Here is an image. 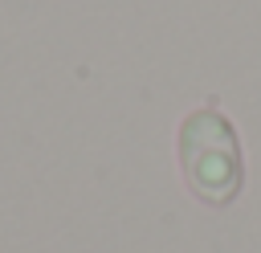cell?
Segmentation results:
<instances>
[{
  "label": "cell",
  "mask_w": 261,
  "mask_h": 253,
  "mask_svg": "<svg viewBox=\"0 0 261 253\" xmlns=\"http://www.w3.org/2000/svg\"><path fill=\"white\" fill-rule=\"evenodd\" d=\"M175 159L188 192L208 208H228L245 188V159L237 127L208 102L184 114L175 131Z\"/></svg>",
  "instance_id": "obj_1"
}]
</instances>
